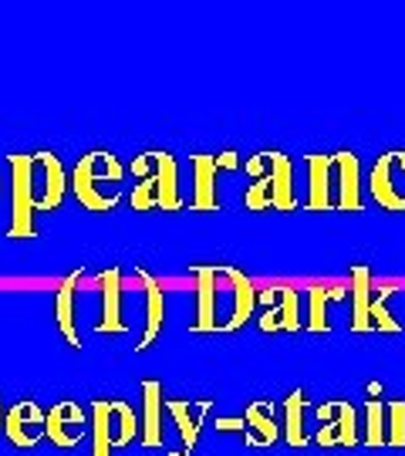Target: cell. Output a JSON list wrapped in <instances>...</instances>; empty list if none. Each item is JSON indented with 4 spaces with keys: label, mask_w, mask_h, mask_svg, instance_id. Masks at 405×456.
<instances>
[{
    "label": "cell",
    "mask_w": 405,
    "mask_h": 456,
    "mask_svg": "<svg viewBox=\"0 0 405 456\" xmlns=\"http://www.w3.org/2000/svg\"><path fill=\"white\" fill-rule=\"evenodd\" d=\"M122 176L126 169L109 149H92L78 156V163L68 176V190L75 193L81 210L112 213L122 203Z\"/></svg>",
    "instance_id": "cell-1"
},
{
    "label": "cell",
    "mask_w": 405,
    "mask_h": 456,
    "mask_svg": "<svg viewBox=\"0 0 405 456\" xmlns=\"http://www.w3.org/2000/svg\"><path fill=\"white\" fill-rule=\"evenodd\" d=\"M243 169L254 180L243 193L247 210H294L297 207L291 183L294 166L280 149H260L257 156H250L243 163Z\"/></svg>",
    "instance_id": "cell-2"
},
{
    "label": "cell",
    "mask_w": 405,
    "mask_h": 456,
    "mask_svg": "<svg viewBox=\"0 0 405 456\" xmlns=\"http://www.w3.org/2000/svg\"><path fill=\"white\" fill-rule=\"evenodd\" d=\"M11 227L7 237L11 240H31L37 237V224H34V159L24 152H14L11 159Z\"/></svg>",
    "instance_id": "cell-3"
},
{
    "label": "cell",
    "mask_w": 405,
    "mask_h": 456,
    "mask_svg": "<svg viewBox=\"0 0 405 456\" xmlns=\"http://www.w3.org/2000/svg\"><path fill=\"white\" fill-rule=\"evenodd\" d=\"M257 305H263L257 318L260 331H301V297L297 288L291 284H267L263 291H257Z\"/></svg>",
    "instance_id": "cell-4"
},
{
    "label": "cell",
    "mask_w": 405,
    "mask_h": 456,
    "mask_svg": "<svg viewBox=\"0 0 405 456\" xmlns=\"http://www.w3.org/2000/svg\"><path fill=\"white\" fill-rule=\"evenodd\" d=\"M399 173H405V149H389L372 163L369 193L382 210L405 213V190L399 183Z\"/></svg>",
    "instance_id": "cell-5"
},
{
    "label": "cell",
    "mask_w": 405,
    "mask_h": 456,
    "mask_svg": "<svg viewBox=\"0 0 405 456\" xmlns=\"http://www.w3.org/2000/svg\"><path fill=\"white\" fill-rule=\"evenodd\" d=\"M318 416V433H314V443L318 446H358L361 436H358V409L344 399H331V403H321L314 409Z\"/></svg>",
    "instance_id": "cell-6"
},
{
    "label": "cell",
    "mask_w": 405,
    "mask_h": 456,
    "mask_svg": "<svg viewBox=\"0 0 405 456\" xmlns=\"http://www.w3.org/2000/svg\"><path fill=\"white\" fill-rule=\"evenodd\" d=\"M193 200H190V210L210 213L220 210V193H216V173L220 169H237L240 156L227 149L220 156H207V152H196L193 159Z\"/></svg>",
    "instance_id": "cell-7"
},
{
    "label": "cell",
    "mask_w": 405,
    "mask_h": 456,
    "mask_svg": "<svg viewBox=\"0 0 405 456\" xmlns=\"http://www.w3.org/2000/svg\"><path fill=\"white\" fill-rule=\"evenodd\" d=\"M92 429V416L88 409L78 406L75 399H61L48 409L45 416V440H51L58 450H75Z\"/></svg>",
    "instance_id": "cell-8"
},
{
    "label": "cell",
    "mask_w": 405,
    "mask_h": 456,
    "mask_svg": "<svg viewBox=\"0 0 405 456\" xmlns=\"http://www.w3.org/2000/svg\"><path fill=\"white\" fill-rule=\"evenodd\" d=\"M31 159H34V203H37V210H58L65 203V193H68L65 166L48 149L34 152Z\"/></svg>",
    "instance_id": "cell-9"
},
{
    "label": "cell",
    "mask_w": 405,
    "mask_h": 456,
    "mask_svg": "<svg viewBox=\"0 0 405 456\" xmlns=\"http://www.w3.org/2000/svg\"><path fill=\"white\" fill-rule=\"evenodd\" d=\"M45 409L37 406L34 399H20L4 412V433L7 440L14 443L17 450H34L37 443L45 440Z\"/></svg>",
    "instance_id": "cell-10"
},
{
    "label": "cell",
    "mask_w": 405,
    "mask_h": 456,
    "mask_svg": "<svg viewBox=\"0 0 405 456\" xmlns=\"http://www.w3.org/2000/svg\"><path fill=\"white\" fill-rule=\"evenodd\" d=\"M220 274L227 277V284H230L227 288L230 311L216 331H237V328L247 325V322L254 318V311H257V284L243 274L240 267H220Z\"/></svg>",
    "instance_id": "cell-11"
},
{
    "label": "cell",
    "mask_w": 405,
    "mask_h": 456,
    "mask_svg": "<svg viewBox=\"0 0 405 456\" xmlns=\"http://www.w3.org/2000/svg\"><path fill=\"white\" fill-rule=\"evenodd\" d=\"M98 297H101V314L95 322L98 335H126L129 322L122 318V271L109 267L98 274Z\"/></svg>",
    "instance_id": "cell-12"
},
{
    "label": "cell",
    "mask_w": 405,
    "mask_h": 456,
    "mask_svg": "<svg viewBox=\"0 0 405 456\" xmlns=\"http://www.w3.org/2000/svg\"><path fill=\"white\" fill-rule=\"evenodd\" d=\"M335 166V210H365V196H361V169L358 156L352 149H341L331 156Z\"/></svg>",
    "instance_id": "cell-13"
},
{
    "label": "cell",
    "mask_w": 405,
    "mask_h": 456,
    "mask_svg": "<svg viewBox=\"0 0 405 456\" xmlns=\"http://www.w3.org/2000/svg\"><path fill=\"white\" fill-rule=\"evenodd\" d=\"M81 277H85L81 271H71V274H65L58 281V288H54V308H51L58 335H61L75 352H81L78 322H75V294H78V288H81Z\"/></svg>",
    "instance_id": "cell-14"
},
{
    "label": "cell",
    "mask_w": 405,
    "mask_h": 456,
    "mask_svg": "<svg viewBox=\"0 0 405 456\" xmlns=\"http://www.w3.org/2000/svg\"><path fill=\"white\" fill-rule=\"evenodd\" d=\"M196 277V318H193V331H216L220 325V288H216V277H220V267H190Z\"/></svg>",
    "instance_id": "cell-15"
},
{
    "label": "cell",
    "mask_w": 405,
    "mask_h": 456,
    "mask_svg": "<svg viewBox=\"0 0 405 456\" xmlns=\"http://www.w3.org/2000/svg\"><path fill=\"white\" fill-rule=\"evenodd\" d=\"M139 281H142V294H146V325H142L135 352H146L156 345V338L166 328V288H162L159 277H152L149 271H139Z\"/></svg>",
    "instance_id": "cell-16"
},
{
    "label": "cell",
    "mask_w": 405,
    "mask_h": 456,
    "mask_svg": "<svg viewBox=\"0 0 405 456\" xmlns=\"http://www.w3.org/2000/svg\"><path fill=\"white\" fill-rule=\"evenodd\" d=\"M304 210H335V166L331 156H308V200Z\"/></svg>",
    "instance_id": "cell-17"
},
{
    "label": "cell",
    "mask_w": 405,
    "mask_h": 456,
    "mask_svg": "<svg viewBox=\"0 0 405 456\" xmlns=\"http://www.w3.org/2000/svg\"><path fill=\"white\" fill-rule=\"evenodd\" d=\"M152 156V176H156V210H182L179 196V169L173 152L166 149H149Z\"/></svg>",
    "instance_id": "cell-18"
},
{
    "label": "cell",
    "mask_w": 405,
    "mask_h": 456,
    "mask_svg": "<svg viewBox=\"0 0 405 456\" xmlns=\"http://www.w3.org/2000/svg\"><path fill=\"white\" fill-rule=\"evenodd\" d=\"M166 412L173 416V423L179 429V450L190 456L196 450V443H199V429H203V419H207V412H210V403L203 399V403H186V399H169L166 403Z\"/></svg>",
    "instance_id": "cell-19"
},
{
    "label": "cell",
    "mask_w": 405,
    "mask_h": 456,
    "mask_svg": "<svg viewBox=\"0 0 405 456\" xmlns=\"http://www.w3.org/2000/svg\"><path fill=\"white\" fill-rule=\"evenodd\" d=\"M243 423H247V446H274L280 436V426H277V406L271 399H257L243 409Z\"/></svg>",
    "instance_id": "cell-20"
},
{
    "label": "cell",
    "mask_w": 405,
    "mask_h": 456,
    "mask_svg": "<svg viewBox=\"0 0 405 456\" xmlns=\"http://www.w3.org/2000/svg\"><path fill=\"white\" fill-rule=\"evenodd\" d=\"M352 318H348V328L352 331H372V271L369 264H355L352 271Z\"/></svg>",
    "instance_id": "cell-21"
},
{
    "label": "cell",
    "mask_w": 405,
    "mask_h": 456,
    "mask_svg": "<svg viewBox=\"0 0 405 456\" xmlns=\"http://www.w3.org/2000/svg\"><path fill=\"white\" fill-rule=\"evenodd\" d=\"M162 409H166V399H162V382L156 379H146L142 382V433H139V443L146 450H159L162 446Z\"/></svg>",
    "instance_id": "cell-22"
},
{
    "label": "cell",
    "mask_w": 405,
    "mask_h": 456,
    "mask_svg": "<svg viewBox=\"0 0 405 456\" xmlns=\"http://www.w3.org/2000/svg\"><path fill=\"white\" fill-rule=\"evenodd\" d=\"M304 409H308V392L304 389H294L284 399V440L294 450H304L311 443L308 429H304Z\"/></svg>",
    "instance_id": "cell-23"
},
{
    "label": "cell",
    "mask_w": 405,
    "mask_h": 456,
    "mask_svg": "<svg viewBox=\"0 0 405 456\" xmlns=\"http://www.w3.org/2000/svg\"><path fill=\"white\" fill-rule=\"evenodd\" d=\"M88 416H92V456H112V399H95L92 409H88Z\"/></svg>",
    "instance_id": "cell-24"
},
{
    "label": "cell",
    "mask_w": 405,
    "mask_h": 456,
    "mask_svg": "<svg viewBox=\"0 0 405 456\" xmlns=\"http://www.w3.org/2000/svg\"><path fill=\"white\" fill-rule=\"evenodd\" d=\"M344 288L338 284H311L308 288V322L304 328L308 331H328L331 322H328V301H341L344 297Z\"/></svg>",
    "instance_id": "cell-25"
},
{
    "label": "cell",
    "mask_w": 405,
    "mask_h": 456,
    "mask_svg": "<svg viewBox=\"0 0 405 456\" xmlns=\"http://www.w3.org/2000/svg\"><path fill=\"white\" fill-rule=\"evenodd\" d=\"M361 443L365 446H385L389 436V419H385V403L382 399H369L365 403V426H361Z\"/></svg>",
    "instance_id": "cell-26"
},
{
    "label": "cell",
    "mask_w": 405,
    "mask_h": 456,
    "mask_svg": "<svg viewBox=\"0 0 405 456\" xmlns=\"http://www.w3.org/2000/svg\"><path fill=\"white\" fill-rule=\"evenodd\" d=\"M112 433H115V450L129 446L142 433L139 423H135V409L129 403H122V399H112Z\"/></svg>",
    "instance_id": "cell-27"
},
{
    "label": "cell",
    "mask_w": 405,
    "mask_h": 456,
    "mask_svg": "<svg viewBox=\"0 0 405 456\" xmlns=\"http://www.w3.org/2000/svg\"><path fill=\"white\" fill-rule=\"evenodd\" d=\"M392 294H395V284H378L372 291V328H378V331H402V325L389 311Z\"/></svg>",
    "instance_id": "cell-28"
},
{
    "label": "cell",
    "mask_w": 405,
    "mask_h": 456,
    "mask_svg": "<svg viewBox=\"0 0 405 456\" xmlns=\"http://www.w3.org/2000/svg\"><path fill=\"white\" fill-rule=\"evenodd\" d=\"M385 419H389L385 446H405V399H392L385 406Z\"/></svg>",
    "instance_id": "cell-29"
},
{
    "label": "cell",
    "mask_w": 405,
    "mask_h": 456,
    "mask_svg": "<svg viewBox=\"0 0 405 456\" xmlns=\"http://www.w3.org/2000/svg\"><path fill=\"white\" fill-rule=\"evenodd\" d=\"M129 203L135 213H149L156 210V176H146V180H135L129 193Z\"/></svg>",
    "instance_id": "cell-30"
},
{
    "label": "cell",
    "mask_w": 405,
    "mask_h": 456,
    "mask_svg": "<svg viewBox=\"0 0 405 456\" xmlns=\"http://www.w3.org/2000/svg\"><path fill=\"white\" fill-rule=\"evenodd\" d=\"M216 433H240V436H247V423L240 419H230V416H216Z\"/></svg>",
    "instance_id": "cell-31"
},
{
    "label": "cell",
    "mask_w": 405,
    "mask_h": 456,
    "mask_svg": "<svg viewBox=\"0 0 405 456\" xmlns=\"http://www.w3.org/2000/svg\"><path fill=\"white\" fill-rule=\"evenodd\" d=\"M0 429H4V406H0Z\"/></svg>",
    "instance_id": "cell-32"
}]
</instances>
